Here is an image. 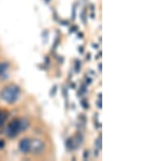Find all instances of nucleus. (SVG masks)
<instances>
[{
    "label": "nucleus",
    "mask_w": 146,
    "mask_h": 161,
    "mask_svg": "<svg viewBox=\"0 0 146 161\" xmlns=\"http://www.w3.org/2000/svg\"><path fill=\"white\" fill-rule=\"evenodd\" d=\"M28 121L24 118H16L12 120L6 129V133L9 137H16L20 132L26 130L28 127Z\"/></svg>",
    "instance_id": "1"
},
{
    "label": "nucleus",
    "mask_w": 146,
    "mask_h": 161,
    "mask_svg": "<svg viewBox=\"0 0 146 161\" xmlns=\"http://www.w3.org/2000/svg\"><path fill=\"white\" fill-rule=\"evenodd\" d=\"M20 87L18 85L12 84V85H7L2 90L0 93V97L2 100L7 103H13L17 100L20 95Z\"/></svg>",
    "instance_id": "2"
},
{
    "label": "nucleus",
    "mask_w": 146,
    "mask_h": 161,
    "mask_svg": "<svg viewBox=\"0 0 146 161\" xmlns=\"http://www.w3.org/2000/svg\"><path fill=\"white\" fill-rule=\"evenodd\" d=\"M44 147H45V144L43 143L42 141L39 139L33 140V142H31L30 150H32L33 153L35 154L41 153L44 150Z\"/></svg>",
    "instance_id": "3"
},
{
    "label": "nucleus",
    "mask_w": 146,
    "mask_h": 161,
    "mask_svg": "<svg viewBox=\"0 0 146 161\" xmlns=\"http://www.w3.org/2000/svg\"><path fill=\"white\" fill-rule=\"evenodd\" d=\"M19 147L20 150L22 152H24V153L29 152L31 147L30 140L28 139V138H26V137L21 139L19 143Z\"/></svg>",
    "instance_id": "4"
},
{
    "label": "nucleus",
    "mask_w": 146,
    "mask_h": 161,
    "mask_svg": "<svg viewBox=\"0 0 146 161\" xmlns=\"http://www.w3.org/2000/svg\"><path fill=\"white\" fill-rule=\"evenodd\" d=\"M9 68V64L7 62H1L0 63V76H2Z\"/></svg>",
    "instance_id": "5"
},
{
    "label": "nucleus",
    "mask_w": 146,
    "mask_h": 161,
    "mask_svg": "<svg viewBox=\"0 0 146 161\" xmlns=\"http://www.w3.org/2000/svg\"><path fill=\"white\" fill-rule=\"evenodd\" d=\"M7 118V112L5 111H0V126L2 125Z\"/></svg>",
    "instance_id": "6"
},
{
    "label": "nucleus",
    "mask_w": 146,
    "mask_h": 161,
    "mask_svg": "<svg viewBox=\"0 0 146 161\" xmlns=\"http://www.w3.org/2000/svg\"><path fill=\"white\" fill-rule=\"evenodd\" d=\"M80 62L77 60L76 63H75V69H76V72H79V69H80Z\"/></svg>",
    "instance_id": "7"
},
{
    "label": "nucleus",
    "mask_w": 146,
    "mask_h": 161,
    "mask_svg": "<svg viewBox=\"0 0 146 161\" xmlns=\"http://www.w3.org/2000/svg\"><path fill=\"white\" fill-rule=\"evenodd\" d=\"M5 146V142L4 140H0V149L3 148Z\"/></svg>",
    "instance_id": "8"
},
{
    "label": "nucleus",
    "mask_w": 146,
    "mask_h": 161,
    "mask_svg": "<svg viewBox=\"0 0 146 161\" xmlns=\"http://www.w3.org/2000/svg\"><path fill=\"white\" fill-rule=\"evenodd\" d=\"M97 107H98L99 108L101 109V100H100V101H98V102H97Z\"/></svg>",
    "instance_id": "9"
},
{
    "label": "nucleus",
    "mask_w": 146,
    "mask_h": 161,
    "mask_svg": "<svg viewBox=\"0 0 146 161\" xmlns=\"http://www.w3.org/2000/svg\"><path fill=\"white\" fill-rule=\"evenodd\" d=\"M98 69H99V70H100V71H101V64H99Z\"/></svg>",
    "instance_id": "10"
}]
</instances>
